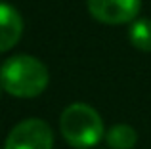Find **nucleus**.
<instances>
[{
    "instance_id": "1",
    "label": "nucleus",
    "mask_w": 151,
    "mask_h": 149,
    "mask_svg": "<svg viewBox=\"0 0 151 149\" xmlns=\"http://www.w3.org/2000/svg\"><path fill=\"white\" fill-rule=\"evenodd\" d=\"M0 86L15 97H37L48 86V69L33 56H14L0 67Z\"/></svg>"
},
{
    "instance_id": "2",
    "label": "nucleus",
    "mask_w": 151,
    "mask_h": 149,
    "mask_svg": "<svg viewBox=\"0 0 151 149\" xmlns=\"http://www.w3.org/2000/svg\"><path fill=\"white\" fill-rule=\"evenodd\" d=\"M59 130L63 140L75 149H90L105 136L101 117L86 103L67 105L59 117Z\"/></svg>"
},
{
    "instance_id": "3",
    "label": "nucleus",
    "mask_w": 151,
    "mask_h": 149,
    "mask_svg": "<svg viewBox=\"0 0 151 149\" xmlns=\"http://www.w3.org/2000/svg\"><path fill=\"white\" fill-rule=\"evenodd\" d=\"M54 134L42 119H25L12 128L4 149H52Z\"/></svg>"
},
{
    "instance_id": "4",
    "label": "nucleus",
    "mask_w": 151,
    "mask_h": 149,
    "mask_svg": "<svg viewBox=\"0 0 151 149\" xmlns=\"http://www.w3.org/2000/svg\"><path fill=\"white\" fill-rule=\"evenodd\" d=\"M142 0H88V11L94 19L107 25L134 21L140 14Z\"/></svg>"
},
{
    "instance_id": "5",
    "label": "nucleus",
    "mask_w": 151,
    "mask_h": 149,
    "mask_svg": "<svg viewBox=\"0 0 151 149\" xmlns=\"http://www.w3.org/2000/svg\"><path fill=\"white\" fill-rule=\"evenodd\" d=\"M23 33V19L15 8L0 2V54L12 50Z\"/></svg>"
},
{
    "instance_id": "6",
    "label": "nucleus",
    "mask_w": 151,
    "mask_h": 149,
    "mask_svg": "<svg viewBox=\"0 0 151 149\" xmlns=\"http://www.w3.org/2000/svg\"><path fill=\"white\" fill-rule=\"evenodd\" d=\"M105 140L111 149H132L138 142V132L128 124H115L107 130Z\"/></svg>"
},
{
    "instance_id": "7",
    "label": "nucleus",
    "mask_w": 151,
    "mask_h": 149,
    "mask_svg": "<svg viewBox=\"0 0 151 149\" xmlns=\"http://www.w3.org/2000/svg\"><path fill=\"white\" fill-rule=\"evenodd\" d=\"M128 38L134 48L151 52V19H134L128 29Z\"/></svg>"
},
{
    "instance_id": "8",
    "label": "nucleus",
    "mask_w": 151,
    "mask_h": 149,
    "mask_svg": "<svg viewBox=\"0 0 151 149\" xmlns=\"http://www.w3.org/2000/svg\"><path fill=\"white\" fill-rule=\"evenodd\" d=\"M0 92H2V86H0Z\"/></svg>"
}]
</instances>
